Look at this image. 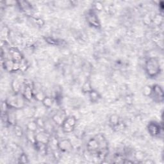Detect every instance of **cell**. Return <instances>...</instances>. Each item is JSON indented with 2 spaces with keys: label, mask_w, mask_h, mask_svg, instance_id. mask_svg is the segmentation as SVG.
<instances>
[{
  "label": "cell",
  "mask_w": 164,
  "mask_h": 164,
  "mask_svg": "<svg viewBox=\"0 0 164 164\" xmlns=\"http://www.w3.org/2000/svg\"><path fill=\"white\" fill-rule=\"evenodd\" d=\"M145 71L148 76L152 78L159 75L161 71L159 60L155 57L149 58L145 64Z\"/></svg>",
  "instance_id": "obj_1"
},
{
  "label": "cell",
  "mask_w": 164,
  "mask_h": 164,
  "mask_svg": "<svg viewBox=\"0 0 164 164\" xmlns=\"http://www.w3.org/2000/svg\"><path fill=\"white\" fill-rule=\"evenodd\" d=\"M10 109H15L17 110L23 109L25 106L26 100L23 94H15L10 96L6 100Z\"/></svg>",
  "instance_id": "obj_2"
},
{
  "label": "cell",
  "mask_w": 164,
  "mask_h": 164,
  "mask_svg": "<svg viewBox=\"0 0 164 164\" xmlns=\"http://www.w3.org/2000/svg\"><path fill=\"white\" fill-rule=\"evenodd\" d=\"M148 130L149 134L153 137H159L160 135L162 134L163 126L157 122L151 121L148 125Z\"/></svg>",
  "instance_id": "obj_3"
},
{
  "label": "cell",
  "mask_w": 164,
  "mask_h": 164,
  "mask_svg": "<svg viewBox=\"0 0 164 164\" xmlns=\"http://www.w3.org/2000/svg\"><path fill=\"white\" fill-rule=\"evenodd\" d=\"M157 103H162L163 101V90L161 86L155 84L152 86V93L151 96Z\"/></svg>",
  "instance_id": "obj_4"
},
{
  "label": "cell",
  "mask_w": 164,
  "mask_h": 164,
  "mask_svg": "<svg viewBox=\"0 0 164 164\" xmlns=\"http://www.w3.org/2000/svg\"><path fill=\"white\" fill-rule=\"evenodd\" d=\"M3 66L8 72H15L20 71L21 63L14 62L11 58L5 59V61L2 62Z\"/></svg>",
  "instance_id": "obj_5"
},
{
  "label": "cell",
  "mask_w": 164,
  "mask_h": 164,
  "mask_svg": "<svg viewBox=\"0 0 164 164\" xmlns=\"http://www.w3.org/2000/svg\"><path fill=\"white\" fill-rule=\"evenodd\" d=\"M57 148L60 152L69 153L72 150L73 146L70 140L65 139L58 142Z\"/></svg>",
  "instance_id": "obj_6"
},
{
  "label": "cell",
  "mask_w": 164,
  "mask_h": 164,
  "mask_svg": "<svg viewBox=\"0 0 164 164\" xmlns=\"http://www.w3.org/2000/svg\"><path fill=\"white\" fill-rule=\"evenodd\" d=\"M87 20L89 24L92 27L98 28L100 27L101 24L100 22V20L98 19L96 13L94 10H90L88 12L87 15Z\"/></svg>",
  "instance_id": "obj_7"
},
{
  "label": "cell",
  "mask_w": 164,
  "mask_h": 164,
  "mask_svg": "<svg viewBox=\"0 0 164 164\" xmlns=\"http://www.w3.org/2000/svg\"><path fill=\"white\" fill-rule=\"evenodd\" d=\"M9 54L11 57V59L14 62L21 63L24 59L23 55L16 47H11L9 50Z\"/></svg>",
  "instance_id": "obj_8"
},
{
  "label": "cell",
  "mask_w": 164,
  "mask_h": 164,
  "mask_svg": "<svg viewBox=\"0 0 164 164\" xmlns=\"http://www.w3.org/2000/svg\"><path fill=\"white\" fill-rule=\"evenodd\" d=\"M36 140L37 142H42V143L48 144L50 141V137L46 132L40 131L36 133Z\"/></svg>",
  "instance_id": "obj_9"
},
{
  "label": "cell",
  "mask_w": 164,
  "mask_h": 164,
  "mask_svg": "<svg viewBox=\"0 0 164 164\" xmlns=\"http://www.w3.org/2000/svg\"><path fill=\"white\" fill-rule=\"evenodd\" d=\"M23 96L25 98L26 100L30 101L32 99L34 98V92H33V88L30 87L28 85H24V87L23 89Z\"/></svg>",
  "instance_id": "obj_10"
},
{
  "label": "cell",
  "mask_w": 164,
  "mask_h": 164,
  "mask_svg": "<svg viewBox=\"0 0 164 164\" xmlns=\"http://www.w3.org/2000/svg\"><path fill=\"white\" fill-rule=\"evenodd\" d=\"M18 5L19 6L20 8L26 14L29 15L32 13V6L28 1H18Z\"/></svg>",
  "instance_id": "obj_11"
},
{
  "label": "cell",
  "mask_w": 164,
  "mask_h": 164,
  "mask_svg": "<svg viewBox=\"0 0 164 164\" xmlns=\"http://www.w3.org/2000/svg\"><path fill=\"white\" fill-rule=\"evenodd\" d=\"M12 89L15 94L20 93L21 90V83L18 79H14L11 83Z\"/></svg>",
  "instance_id": "obj_12"
},
{
  "label": "cell",
  "mask_w": 164,
  "mask_h": 164,
  "mask_svg": "<svg viewBox=\"0 0 164 164\" xmlns=\"http://www.w3.org/2000/svg\"><path fill=\"white\" fill-rule=\"evenodd\" d=\"M67 117H64V116L60 114V113H57L54 114L53 116H52V120L53 121L57 124V125H58V126H61V125L62 124L64 120H65V119H66Z\"/></svg>",
  "instance_id": "obj_13"
},
{
  "label": "cell",
  "mask_w": 164,
  "mask_h": 164,
  "mask_svg": "<svg viewBox=\"0 0 164 164\" xmlns=\"http://www.w3.org/2000/svg\"><path fill=\"white\" fill-rule=\"evenodd\" d=\"M109 123L112 127H116L120 123L119 116L117 114H112L109 117Z\"/></svg>",
  "instance_id": "obj_14"
},
{
  "label": "cell",
  "mask_w": 164,
  "mask_h": 164,
  "mask_svg": "<svg viewBox=\"0 0 164 164\" xmlns=\"http://www.w3.org/2000/svg\"><path fill=\"white\" fill-rule=\"evenodd\" d=\"M88 94L89 96L90 100L92 103H97L101 98L100 94H99L97 91H96V90H92V91L89 92Z\"/></svg>",
  "instance_id": "obj_15"
},
{
  "label": "cell",
  "mask_w": 164,
  "mask_h": 164,
  "mask_svg": "<svg viewBox=\"0 0 164 164\" xmlns=\"http://www.w3.org/2000/svg\"><path fill=\"white\" fill-rule=\"evenodd\" d=\"M93 90L92 85L89 80H87L81 87V92L83 94H89Z\"/></svg>",
  "instance_id": "obj_16"
},
{
  "label": "cell",
  "mask_w": 164,
  "mask_h": 164,
  "mask_svg": "<svg viewBox=\"0 0 164 164\" xmlns=\"http://www.w3.org/2000/svg\"><path fill=\"white\" fill-rule=\"evenodd\" d=\"M42 105H44V107H46V109H50L53 106V103H54V100L53 99L50 97V96H46L44 98V100L42 101Z\"/></svg>",
  "instance_id": "obj_17"
},
{
  "label": "cell",
  "mask_w": 164,
  "mask_h": 164,
  "mask_svg": "<svg viewBox=\"0 0 164 164\" xmlns=\"http://www.w3.org/2000/svg\"><path fill=\"white\" fill-rule=\"evenodd\" d=\"M26 136H27V138L28 140L32 143V144H35V142H37L36 140V132L32 131L27 129V134H26Z\"/></svg>",
  "instance_id": "obj_18"
},
{
  "label": "cell",
  "mask_w": 164,
  "mask_h": 164,
  "mask_svg": "<svg viewBox=\"0 0 164 164\" xmlns=\"http://www.w3.org/2000/svg\"><path fill=\"white\" fill-rule=\"evenodd\" d=\"M36 113V111L35 109H31V107H24L23 109V114L25 117L28 118H30L33 117Z\"/></svg>",
  "instance_id": "obj_19"
},
{
  "label": "cell",
  "mask_w": 164,
  "mask_h": 164,
  "mask_svg": "<svg viewBox=\"0 0 164 164\" xmlns=\"http://www.w3.org/2000/svg\"><path fill=\"white\" fill-rule=\"evenodd\" d=\"M47 145L46 144L42 143V142H36L35 144H34L35 149L41 153H46L47 151Z\"/></svg>",
  "instance_id": "obj_20"
},
{
  "label": "cell",
  "mask_w": 164,
  "mask_h": 164,
  "mask_svg": "<svg viewBox=\"0 0 164 164\" xmlns=\"http://www.w3.org/2000/svg\"><path fill=\"white\" fill-rule=\"evenodd\" d=\"M26 126H27V129H28V130L34 131V132H36L37 129L38 128L35 120L29 121Z\"/></svg>",
  "instance_id": "obj_21"
},
{
  "label": "cell",
  "mask_w": 164,
  "mask_h": 164,
  "mask_svg": "<svg viewBox=\"0 0 164 164\" xmlns=\"http://www.w3.org/2000/svg\"><path fill=\"white\" fill-rule=\"evenodd\" d=\"M8 115V123L12 125V126H15L16 124V115L14 113H7Z\"/></svg>",
  "instance_id": "obj_22"
},
{
  "label": "cell",
  "mask_w": 164,
  "mask_h": 164,
  "mask_svg": "<svg viewBox=\"0 0 164 164\" xmlns=\"http://www.w3.org/2000/svg\"><path fill=\"white\" fill-rule=\"evenodd\" d=\"M152 93V87L150 85H146L142 89V94L146 97H150Z\"/></svg>",
  "instance_id": "obj_23"
},
{
  "label": "cell",
  "mask_w": 164,
  "mask_h": 164,
  "mask_svg": "<svg viewBox=\"0 0 164 164\" xmlns=\"http://www.w3.org/2000/svg\"><path fill=\"white\" fill-rule=\"evenodd\" d=\"M14 133L18 137H21L23 135V130L22 128H21L20 126L18 124H16L14 126Z\"/></svg>",
  "instance_id": "obj_24"
},
{
  "label": "cell",
  "mask_w": 164,
  "mask_h": 164,
  "mask_svg": "<svg viewBox=\"0 0 164 164\" xmlns=\"http://www.w3.org/2000/svg\"><path fill=\"white\" fill-rule=\"evenodd\" d=\"M35 120V122H36V123L37 124L38 128L44 129L45 128L46 124H45L44 120V119H43L42 117H37Z\"/></svg>",
  "instance_id": "obj_25"
},
{
  "label": "cell",
  "mask_w": 164,
  "mask_h": 164,
  "mask_svg": "<svg viewBox=\"0 0 164 164\" xmlns=\"http://www.w3.org/2000/svg\"><path fill=\"white\" fill-rule=\"evenodd\" d=\"M18 160H19V163H28L29 162L27 155L25 153H22L19 155Z\"/></svg>",
  "instance_id": "obj_26"
},
{
  "label": "cell",
  "mask_w": 164,
  "mask_h": 164,
  "mask_svg": "<svg viewBox=\"0 0 164 164\" xmlns=\"http://www.w3.org/2000/svg\"><path fill=\"white\" fill-rule=\"evenodd\" d=\"M46 97L44 94L41 91H38L36 93L34 94V98H35L37 101H42V100H44V98Z\"/></svg>",
  "instance_id": "obj_27"
},
{
  "label": "cell",
  "mask_w": 164,
  "mask_h": 164,
  "mask_svg": "<svg viewBox=\"0 0 164 164\" xmlns=\"http://www.w3.org/2000/svg\"><path fill=\"white\" fill-rule=\"evenodd\" d=\"M94 9L98 12H101L104 9V6H103V4L101 1L94 2Z\"/></svg>",
  "instance_id": "obj_28"
},
{
  "label": "cell",
  "mask_w": 164,
  "mask_h": 164,
  "mask_svg": "<svg viewBox=\"0 0 164 164\" xmlns=\"http://www.w3.org/2000/svg\"><path fill=\"white\" fill-rule=\"evenodd\" d=\"M162 21H163V16L161 15H157L153 18L152 21L153 22V23H154L155 24L159 25L162 23Z\"/></svg>",
  "instance_id": "obj_29"
},
{
  "label": "cell",
  "mask_w": 164,
  "mask_h": 164,
  "mask_svg": "<svg viewBox=\"0 0 164 164\" xmlns=\"http://www.w3.org/2000/svg\"><path fill=\"white\" fill-rule=\"evenodd\" d=\"M10 31L7 27H4L1 31V37L3 38V37H5V39L9 36Z\"/></svg>",
  "instance_id": "obj_30"
},
{
  "label": "cell",
  "mask_w": 164,
  "mask_h": 164,
  "mask_svg": "<svg viewBox=\"0 0 164 164\" xmlns=\"http://www.w3.org/2000/svg\"><path fill=\"white\" fill-rule=\"evenodd\" d=\"M135 158L137 160H142L144 158V153L142 151H137L135 154Z\"/></svg>",
  "instance_id": "obj_31"
},
{
  "label": "cell",
  "mask_w": 164,
  "mask_h": 164,
  "mask_svg": "<svg viewBox=\"0 0 164 164\" xmlns=\"http://www.w3.org/2000/svg\"><path fill=\"white\" fill-rule=\"evenodd\" d=\"M46 41L48 43H49V44H52V45H56V44H57V43H58V41L57 40H54L52 38H46Z\"/></svg>",
  "instance_id": "obj_32"
},
{
  "label": "cell",
  "mask_w": 164,
  "mask_h": 164,
  "mask_svg": "<svg viewBox=\"0 0 164 164\" xmlns=\"http://www.w3.org/2000/svg\"><path fill=\"white\" fill-rule=\"evenodd\" d=\"M5 5H8V6H12V5H18V1H5Z\"/></svg>",
  "instance_id": "obj_33"
},
{
  "label": "cell",
  "mask_w": 164,
  "mask_h": 164,
  "mask_svg": "<svg viewBox=\"0 0 164 164\" xmlns=\"http://www.w3.org/2000/svg\"><path fill=\"white\" fill-rule=\"evenodd\" d=\"M35 20L36 23H37L38 25L41 26V27H42V25H44V21H43V20H42L41 19H35Z\"/></svg>",
  "instance_id": "obj_34"
}]
</instances>
